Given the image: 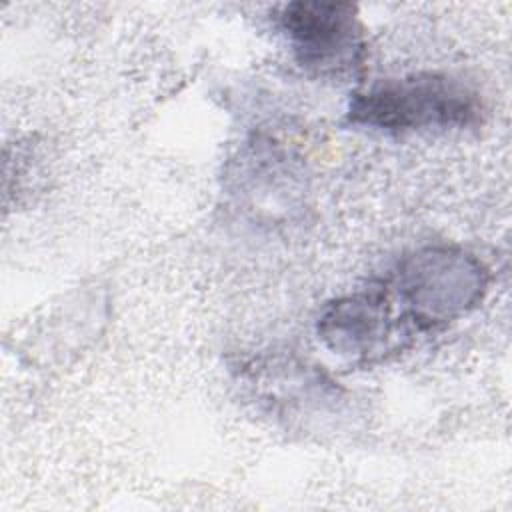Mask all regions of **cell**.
Listing matches in <instances>:
<instances>
[{
  "label": "cell",
  "mask_w": 512,
  "mask_h": 512,
  "mask_svg": "<svg viewBox=\"0 0 512 512\" xmlns=\"http://www.w3.org/2000/svg\"><path fill=\"white\" fill-rule=\"evenodd\" d=\"M406 328H446L474 310L490 284L486 264L460 246L430 244L406 252L384 278Z\"/></svg>",
  "instance_id": "1"
},
{
  "label": "cell",
  "mask_w": 512,
  "mask_h": 512,
  "mask_svg": "<svg viewBox=\"0 0 512 512\" xmlns=\"http://www.w3.org/2000/svg\"><path fill=\"white\" fill-rule=\"evenodd\" d=\"M482 100L462 80L442 72L382 78L350 94L346 122L384 134L464 130L482 122Z\"/></svg>",
  "instance_id": "2"
},
{
  "label": "cell",
  "mask_w": 512,
  "mask_h": 512,
  "mask_svg": "<svg viewBox=\"0 0 512 512\" xmlns=\"http://www.w3.org/2000/svg\"><path fill=\"white\" fill-rule=\"evenodd\" d=\"M278 24L288 38L294 60L308 74L344 82L362 72L366 38L354 4L290 2L282 6Z\"/></svg>",
  "instance_id": "3"
},
{
  "label": "cell",
  "mask_w": 512,
  "mask_h": 512,
  "mask_svg": "<svg viewBox=\"0 0 512 512\" xmlns=\"http://www.w3.org/2000/svg\"><path fill=\"white\" fill-rule=\"evenodd\" d=\"M316 330L328 350L360 364L380 360L412 338L384 280L328 302Z\"/></svg>",
  "instance_id": "4"
}]
</instances>
